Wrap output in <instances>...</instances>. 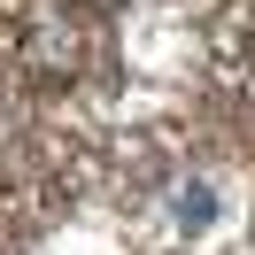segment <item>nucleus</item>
<instances>
[{"label":"nucleus","mask_w":255,"mask_h":255,"mask_svg":"<svg viewBox=\"0 0 255 255\" xmlns=\"http://www.w3.org/2000/svg\"><path fill=\"white\" fill-rule=\"evenodd\" d=\"M217 62H224V78H240V85H255V8H224V23H217Z\"/></svg>","instance_id":"f257e3e1"},{"label":"nucleus","mask_w":255,"mask_h":255,"mask_svg":"<svg viewBox=\"0 0 255 255\" xmlns=\"http://www.w3.org/2000/svg\"><path fill=\"white\" fill-rule=\"evenodd\" d=\"M170 217H178V232H209V217H217V193L193 178V186H178V209H170Z\"/></svg>","instance_id":"f03ea898"}]
</instances>
